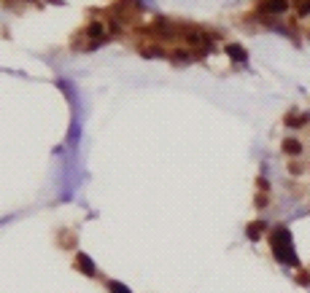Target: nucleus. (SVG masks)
<instances>
[{"label": "nucleus", "instance_id": "5", "mask_svg": "<svg viewBox=\"0 0 310 293\" xmlns=\"http://www.w3.org/2000/svg\"><path fill=\"white\" fill-rule=\"evenodd\" d=\"M283 124L291 127V129H302L310 124V113H294V110H289L286 116H283Z\"/></svg>", "mask_w": 310, "mask_h": 293}, {"label": "nucleus", "instance_id": "4", "mask_svg": "<svg viewBox=\"0 0 310 293\" xmlns=\"http://www.w3.org/2000/svg\"><path fill=\"white\" fill-rule=\"evenodd\" d=\"M270 231V226H267V221H251L248 226H246V237L251 240V242H259L265 234Z\"/></svg>", "mask_w": 310, "mask_h": 293}, {"label": "nucleus", "instance_id": "2", "mask_svg": "<svg viewBox=\"0 0 310 293\" xmlns=\"http://www.w3.org/2000/svg\"><path fill=\"white\" fill-rule=\"evenodd\" d=\"M138 54L146 56V60H167V49H162V43H140L138 46Z\"/></svg>", "mask_w": 310, "mask_h": 293}, {"label": "nucleus", "instance_id": "10", "mask_svg": "<svg viewBox=\"0 0 310 293\" xmlns=\"http://www.w3.org/2000/svg\"><path fill=\"white\" fill-rule=\"evenodd\" d=\"M297 282L299 285H310V272L307 269H297Z\"/></svg>", "mask_w": 310, "mask_h": 293}, {"label": "nucleus", "instance_id": "11", "mask_svg": "<svg viewBox=\"0 0 310 293\" xmlns=\"http://www.w3.org/2000/svg\"><path fill=\"white\" fill-rule=\"evenodd\" d=\"M256 188H259V191H267V194H270V183H267V178H265V175H259V178H256Z\"/></svg>", "mask_w": 310, "mask_h": 293}, {"label": "nucleus", "instance_id": "12", "mask_svg": "<svg viewBox=\"0 0 310 293\" xmlns=\"http://www.w3.org/2000/svg\"><path fill=\"white\" fill-rule=\"evenodd\" d=\"M289 172L291 175H302V164H299V162H289Z\"/></svg>", "mask_w": 310, "mask_h": 293}, {"label": "nucleus", "instance_id": "8", "mask_svg": "<svg viewBox=\"0 0 310 293\" xmlns=\"http://www.w3.org/2000/svg\"><path fill=\"white\" fill-rule=\"evenodd\" d=\"M267 204H270V194L267 191H259L256 196H253V207H256V210H265Z\"/></svg>", "mask_w": 310, "mask_h": 293}, {"label": "nucleus", "instance_id": "3", "mask_svg": "<svg viewBox=\"0 0 310 293\" xmlns=\"http://www.w3.org/2000/svg\"><path fill=\"white\" fill-rule=\"evenodd\" d=\"M73 267H76L81 275H87V277H95V275H97L95 261H92L87 253H76V258H73Z\"/></svg>", "mask_w": 310, "mask_h": 293}, {"label": "nucleus", "instance_id": "6", "mask_svg": "<svg viewBox=\"0 0 310 293\" xmlns=\"http://www.w3.org/2000/svg\"><path fill=\"white\" fill-rule=\"evenodd\" d=\"M224 51H227V56L235 62V65H243V62H248V51L243 49L240 43H227L224 46Z\"/></svg>", "mask_w": 310, "mask_h": 293}, {"label": "nucleus", "instance_id": "1", "mask_svg": "<svg viewBox=\"0 0 310 293\" xmlns=\"http://www.w3.org/2000/svg\"><path fill=\"white\" fill-rule=\"evenodd\" d=\"M267 240H270V248H272V256L275 261L286 263V267H294L299 269V258L294 253V245H291V231L286 226H275V229L267 231Z\"/></svg>", "mask_w": 310, "mask_h": 293}, {"label": "nucleus", "instance_id": "9", "mask_svg": "<svg viewBox=\"0 0 310 293\" xmlns=\"http://www.w3.org/2000/svg\"><path fill=\"white\" fill-rule=\"evenodd\" d=\"M108 290H111V293H133L127 285H121V282H116V280H111V282H108Z\"/></svg>", "mask_w": 310, "mask_h": 293}, {"label": "nucleus", "instance_id": "7", "mask_svg": "<svg viewBox=\"0 0 310 293\" xmlns=\"http://www.w3.org/2000/svg\"><path fill=\"white\" fill-rule=\"evenodd\" d=\"M280 151H283L286 156H291V159H297L299 154H302V143H299L297 137H286L283 143H280Z\"/></svg>", "mask_w": 310, "mask_h": 293}]
</instances>
